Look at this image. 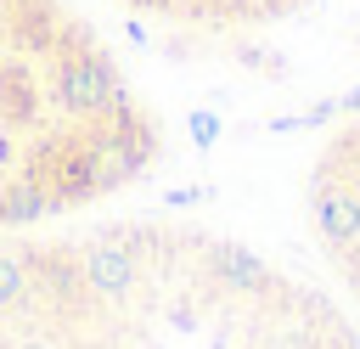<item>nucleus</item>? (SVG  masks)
<instances>
[{
  "instance_id": "1",
  "label": "nucleus",
  "mask_w": 360,
  "mask_h": 349,
  "mask_svg": "<svg viewBox=\"0 0 360 349\" xmlns=\"http://www.w3.org/2000/svg\"><path fill=\"white\" fill-rule=\"evenodd\" d=\"M0 349H360V326L264 236L169 186L0 236Z\"/></svg>"
},
{
  "instance_id": "2",
  "label": "nucleus",
  "mask_w": 360,
  "mask_h": 349,
  "mask_svg": "<svg viewBox=\"0 0 360 349\" xmlns=\"http://www.w3.org/2000/svg\"><path fill=\"white\" fill-rule=\"evenodd\" d=\"M186 129L73 0H0V236L169 191Z\"/></svg>"
},
{
  "instance_id": "3",
  "label": "nucleus",
  "mask_w": 360,
  "mask_h": 349,
  "mask_svg": "<svg viewBox=\"0 0 360 349\" xmlns=\"http://www.w3.org/2000/svg\"><path fill=\"white\" fill-rule=\"evenodd\" d=\"M174 186L287 253L360 326V79L214 135Z\"/></svg>"
}]
</instances>
